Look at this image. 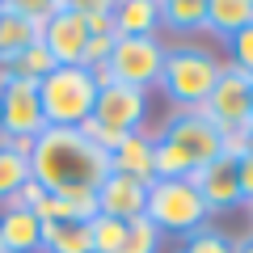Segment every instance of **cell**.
<instances>
[{
  "label": "cell",
  "mask_w": 253,
  "mask_h": 253,
  "mask_svg": "<svg viewBox=\"0 0 253 253\" xmlns=\"http://www.w3.org/2000/svg\"><path fill=\"white\" fill-rule=\"evenodd\" d=\"M30 173L46 194H76L97 190L110 177V152L97 148L84 131L46 126L30 144Z\"/></svg>",
  "instance_id": "cell-1"
},
{
  "label": "cell",
  "mask_w": 253,
  "mask_h": 253,
  "mask_svg": "<svg viewBox=\"0 0 253 253\" xmlns=\"http://www.w3.org/2000/svg\"><path fill=\"white\" fill-rule=\"evenodd\" d=\"M97 89H101V76L89 72L84 63H55V72L46 81H38V101H42L46 126L81 131L93 118Z\"/></svg>",
  "instance_id": "cell-2"
},
{
  "label": "cell",
  "mask_w": 253,
  "mask_h": 253,
  "mask_svg": "<svg viewBox=\"0 0 253 253\" xmlns=\"http://www.w3.org/2000/svg\"><path fill=\"white\" fill-rule=\"evenodd\" d=\"M219 72H224V59L215 51L194 46V42H177V46H165V68L156 84L177 110H203Z\"/></svg>",
  "instance_id": "cell-3"
},
{
  "label": "cell",
  "mask_w": 253,
  "mask_h": 253,
  "mask_svg": "<svg viewBox=\"0 0 253 253\" xmlns=\"http://www.w3.org/2000/svg\"><path fill=\"white\" fill-rule=\"evenodd\" d=\"M144 123H148V93H144V89L101 81L97 106H93V118L81 126V131H84V135H89L97 148L114 152L126 135H139V131H144Z\"/></svg>",
  "instance_id": "cell-4"
},
{
  "label": "cell",
  "mask_w": 253,
  "mask_h": 253,
  "mask_svg": "<svg viewBox=\"0 0 253 253\" xmlns=\"http://www.w3.org/2000/svg\"><path fill=\"white\" fill-rule=\"evenodd\" d=\"M144 219L156 228L161 236H190L207 228V207H203L199 190L190 186V177H177V181H152L148 186V207H144Z\"/></svg>",
  "instance_id": "cell-5"
},
{
  "label": "cell",
  "mask_w": 253,
  "mask_h": 253,
  "mask_svg": "<svg viewBox=\"0 0 253 253\" xmlns=\"http://www.w3.org/2000/svg\"><path fill=\"white\" fill-rule=\"evenodd\" d=\"M161 68H165V42L161 38H123L118 34L114 51H110L106 68H101V81L110 84H131V89H152L161 81Z\"/></svg>",
  "instance_id": "cell-6"
},
{
  "label": "cell",
  "mask_w": 253,
  "mask_h": 253,
  "mask_svg": "<svg viewBox=\"0 0 253 253\" xmlns=\"http://www.w3.org/2000/svg\"><path fill=\"white\" fill-rule=\"evenodd\" d=\"M42 131L46 118H42V101H38V84L0 72V139L34 144Z\"/></svg>",
  "instance_id": "cell-7"
},
{
  "label": "cell",
  "mask_w": 253,
  "mask_h": 253,
  "mask_svg": "<svg viewBox=\"0 0 253 253\" xmlns=\"http://www.w3.org/2000/svg\"><path fill=\"white\" fill-rule=\"evenodd\" d=\"M156 135H161L165 144L177 148V152L190 161V169H203V165H211L215 156L228 152L224 131H215V123H207L203 110H173V114L161 123Z\"/></svg>",
  "instance_id": "cell-8"
},
{
  "label": "cell",
  "mask_w": 253,
  "mask_h": 253,
  "mask_svg": "<svg viewBox=\"0 0 253 253\" xmlns=\"http://www.w3.org/2000/svg\"><path fill=\"white\" fill-rule=\"evenodd\" d=\"M203 118L215 123V131H224V139L232 144L245 126L253 123V76H245V72H236V68L224 63L211 97L203 101Z\"/></svg>",
  "instance_id": "cell-9"
},
{
  "label": "cell",
  "mask_w": 253,
  "mask_h": 253,
  "mask_svg": "<svg viewBox=\"0 0 253 253\" xmlns=\"http://www.w3.org/2000/svg\"><path fill=\"white\" fill-rule=\"evenodd\" d=\"M190 186L199 190V199H203V207H207V215H228V211L245 207L241 181H236V148L228 144L224 156H215L211 165L194 169V173H190Z\"/></svg>",
  "instance_id": "cell-10"
},
{
  "label": "cell",
  "mask_w": 253,
  "mask_h": 253,
  "mask_svg": "<svg viewBox=\"0 0 253 253\" xmlns=\"http://www.w3.org/2000/svg\"><path fill=\"white\" fill-rule=\"evenodd\" d=\"M38 42L46 46V55H51L55 63H81L84 59V46H89V26L76 17L72 4H63V0H59V9L38 26Z\"/></svg>",
  "instance_id": "cell-11"
},
{
  "label": "cell",
  "mask_w": 253,
  "mask_h": 253,
  "mask_svg": "<svg viewBox=\"0 0 253 253\" xmlns=\"http://www.w3.org/2000/svg\"><path fill=\"white\" fill-rule=\"evenodd\" d=\"M148 186H152V181H135V177H123V173H110L97 186V215L139 219L144 207H148Z\"/></svg>",
  "instance_id": "cell-12"
},
{
  "label": "cell",
  "mask_w": 253,
  "mask_h": 253,
  "mask_svg": "<svg viewBox=\"0 0 253 253\" xmlns=\"http://www.w3.org/2000/svg\"><path fill=\"white\" fill-rule=\"evenodd\" d=\"M0 249L4 253H42V219L21 203L0 207Z\"/></svg>",
  "instance_id": "cell-13"
},
{
  "label": "cell",
  "mask_w": 253,
  "mask_h": 253,
  "mask_svg": "<svg viewBox=\"0 0 253 253\" xmlns=\"http://www.w3.org/2000/svg\"><path fill=\"white\" fill-rule=\"evenodd\" d=\"M34 42H38V21H30L17 9V0H0V68H9Z\"/></svg>",
  "instance_id": "cell-14"
},
{
  "label": "cell",
  "mask_w": 253,
  "mask_h": 253,
  "mask_svg": "<svg viewBox=\"0 0 253 253\" xmlns=\"http://www.w3.org/2000/svg\"><path fill=\"white\" fill-rule=\"evenodd\" d=\"M34 177L30 173V144H13V139H0V207L17 203L21 186Z\"/></svg>",
  "instance_id": "cell-15"
},
{
  "label": "cell",
  "mask_w": 253,
  "mask_h": 253,
  "mask_svg": "<svg viewBox=\"0 0 253 253\" xmlns=\"http://www.w3.org/2000/svg\"><path fill=\"white\" fill-rule=\"evenodd\" d=\"M42 253H93V219L42 224Z\"/></svg>",
  "instance_id": "cell-16"
},
{
  "label": "cell",
  "mask_w": 253,
  "mask_h": 253,
  "mask_svg": "<svg viewBox=\"0 0 253 253\" xmlns=\"http://www.w3.org/2000/svg\"><path fill=\"white\" fill-rule=\"evenodd\" d=\"M110 173H123V177H135V181H152V135L148 131L126 135L110 152Z\"/></svg>",
  "instance_id": "cell-17"
},
{
  "label": "cell",
  "mask_w": 253,
  "mask_h": 253,
  "mask_svg": "<svg viewBox=\"0 0 253 253\" xmlns=\"http://www.w3.org/2000/svg\"><path fill=\"white\" fill-rule=\"evenodd\" d=\"M114 26L123 38H152L161 30V0H118Z\"/></svg>",
  "instance_id": "cell-18"
},
{
  "label": "cell",
  "mask_w": 253,
  "mask_h": 253,
  "mask_svg": "<svg viewBox=\"0 0 253 253\" xmlns=\"http://www.w3.org/2000/svg\"><path fill=\"white\" fill-rule=\"evenodd\" d=\"M245 26H253V0H207V30L215 38H236Z\"/></svg>",
  "instance_id": "cell-19"
},
{
  "label": "cell",
  "mask_w": 253,
  "mask_h": 253,
  "mask_svg": "<svg viewBox=\"0 0 253 253\" xmlns=\"http://www.w3.org/2000/svg\"><path fill=\"white\" fill-rule=\"evenodd\" d=\"M161 26L190 38L207 30V0H161Z\"/></svg>",
  "instance_id": "cell-20"
},
{
  "label": "cell",
  "mask_w": 253,
  "mask_h": 253,
  "mask_svg": "<svg viewBox=\"0 0 253 253\" xmlns=\"http://www.w3.org/2000/svg\"><path fill=\"white\" fill-rule=\"evenodd\" d=\"M173 253H236V236H228L224 228L207 224V228H199V232L181 236Z\"/></svg>",
  "instance_id": "cell-21"
},
{
  "label": "cell",
  "mask_w": 253,
  "mask_h": 253,
  "mask_svg": "<svg viewBox=\"0 0 253 253\" xmlns=\"http://www.w3.org/2000/svg\"><path fill=\"white\" fill-rule=\"evenodd\" d=\"M0 72H9V76H17V81H34V84H38V81H46V76L55 72V59L46 55L42 42H34L30 51H21L17 59H13L9 68H0Z\"/></svg>",
  "instance_id": "cell-22"
},
{
  "label": "cell",
  "mask_w": 253,
  "mask_h": 253,
  "mask_svg": "<svg viewBox=\"0 0 253 253\" xmlns=\"http://www.w3.org/2000/svg\"><path fill=\"white\" fill-rule=\"evenodd\" d=\"M76 17L89 26V34H118L114 26V4L110 0H72Z\"/></svg>",
  "instance_id": "cell-23"
},
{
  "label": "cell",
  "mask_w": 253,
  "mask_h": 253,
  "mask_svg": "<svg viewBox=\"0 0 253 253\" xmlns=\"http://www.w3.org/2000/svg\"><path fill=\"white\" fill-rule=\"evenodd\" d=\"M118 253H161V232H156L144 215L126 219V236H123V249Z\"/></svg>",
  "instance_id": "cell-24"
},
{
  "label": "cell",
  "mask_w": 253,
  "mask_h": 253,
  "mask_svg": "<svg viewBox=\"0 0 253 253\" xmlns=\"http://www.w3.org/2000/svg\"><path fill=\"white\" fill-rule=\"evenodd\" d=\"M123 236H126V219H110V215L93 219V253H118Z\"/></svg>",
  "instance_id": "cell-25"
},
{
  "label": "cell",
  "mask_w": 253,
  "mask_h": 253,
  "mask_svg": "<svg viewBox=\"0 0 253 253\" xmlns=\"http://www.w3.org/2000/svg\"><path fill=\"white\" fill-rule=\"evenodd\" d=\"M228 68L253 76V26H245L236 38H228Z\"/></svg>",
  "instance_id": "cell-26"
},
{
  "label": "cell",
  "mask_w": 253,
  "mask_h": 253,
  "mask_svg": "<svg viewBox=\"0 0 253 253\" xmlns=\"http://www.w3.org/2000/svg\"><path fill=\"white\" fill-rule=\"evenodd\" d=\"M236 181H241L245 207L253 203V152H236Z\"/></svg>",
  "instance_id": "cell-27"
},
{
  "label": "cell",
  "mask_w": 253,
  "mask_h": 253,
  "mask_svg": "<svg viewBox=\"0 0 253 253\" xmlns=\"http://www.w3.org/2000/svg\"><path fill=\"white\" fill-rule=\"evenodd\" d=\"M232 148H236V152H253V123L245 126V131H241L236 139H232Z\"/></svg>",
  "instance_id": "cell-28"
},
{
  "label": "cell",
  "mask_w": 253,
  "mask_h": 253,
  "mask_svg": "<svg viewBox=\"0 0 253 253\" xmlns=\"http://www.w3.org/2000/svg\"><path fill=\"white\" fill-rule=\"evenodd\" d=\"M236 253H253V232H245V236H236Z\"/></svg>",
  "instance_id": "cell-29"
},
{
  "label": "cell",
  "mask_w": 253,
  "mask_h": 253,
  "mask_svg": "<svg viewBox=\"0 0 253 253\" xmlns=\"http://www.w3.org/2000/svg\"><path fill=\"white\" fill-rule=\"evenodd\" d=\"M249 219H253V203H249ZM249 232H253V228H249Z\"/></svg>",
  "instance_id": "cell-30"
},
{
  "label": "cell",
  "mask_w": 253,
  "mask_h": 253,
  "mask_svg": "<svg viewBox=\"0 0 253 253\" xmlns=\"http://www.w3.org/2000/svg\"><path fill=\"white\" fill-rule=\"evenodd\" d=\"M0 253H4V249H0Z\"/></svg>",
  "instance_id": "cell-31"
}]
</instances>
